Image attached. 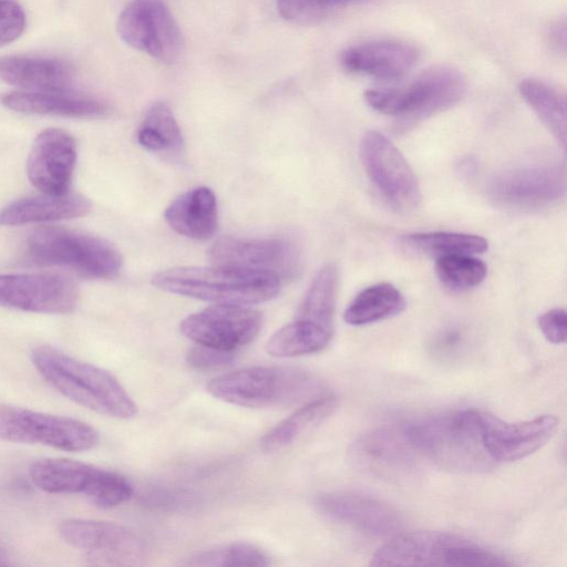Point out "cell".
<instances>
[{"label": "cell", "mask_w": 567, "mask_h": 567, "mask_svg": "<svg viewBox=\"0 0 567 567\" xmlns=\"http://www.w3.org/2000/svg\"><path fill=\"white\" fill-rule=\"evenodd\" d=\"M212 265L269 272L281 280L295 278L300 269L296 245L285 239H257L226 236L208 250Z\"/></svg>", "instance_id": "cell-13"}, {"label": "cell", "mask_w": 567, "mask_h": 567, "mask_svg": "<svg viewBox=\"0 0 567 567\" xmlns=\"http://www.w3.org/2000/svg\"><path fill=\"white\" fill-rule=\"evenodd\" d=\"M72 65L61 59L12 54L0 56V80L24 91L71 89Z\"/></svg>", "instance_id": "cell-22"}, {"label": "cell", "mask_w": 567, "mask_h": 567, "mask_svg": "<svg viewBox=\"0 0 567 567\" xmlns=\"http://www.w3.org/2000/svg\"><path fill=\"white\" fill-rule=\"evenodd\" d=\"M519 93L542 123L565 147L566 145V99L554 86L535 79L519 83Z\"/></svg>", "instance_id": "cell-30"}, {"label": "cell", "mask_w": 567, "mask_h": 567, "mask_svg": "<svg viewBox=\"0 0 567 567\" xmlns=\"http://www.w3.org/2000/svg\"><path fill=\"white\" fill-rule=\"evenodd\" d=\"M206 390L223 402L251 409L308 402L323 394L320 382L305 370L264 365L219 374Z\"/></svg>", "instance_id": "cell-4"}, {"label": "cell", "mask_w": 567, "mask_h": 567, "mask_svg": "<svg viewBox=\"0 0 567 567\" xmlns=\"http://www.w3.org/2000/svg\"><path fill=\"white\" fill-rule=\"evenodd\" d=\"M351 455L359 468L386 478L410 475L421 457L404 426H383L365 432L353 443Z\"/></svg>", "instance_id": "cell-15"}, {"label": "cell", "mask_w": 567, "mask_h": 567, "mask_svg": "<svg viewBox=\"0 0 567 567\" xmlns=\"http://www.w3.org/2000/svg\"><path fill=\"white\" fill-rule=\"evenodd\" d=\"M75 284L55 274H0V306L29 312L69 313L78 303Z\"/></svg>", "instance_id": "cell-14"}, {"label": "cell", "mask_w": 567, "mask_h": 567, "mask_svg": "<svg viewBox=\"0 0 567 567\" xmlns=\"http://www.w3.org/2000/svg\"><path fill=\"white\" fill-rule=\"evenodd\" d=\"M435 272L444 287L464 291L483 282L487 267L473 255H449L436 258Z\"/></svg>", "instance_id": "cell-33"}, {"label": "cell", "mask_w": 567, "mask_h": 567, "mask_svg": "<svg viewBox=\"0 0 567 567\" xmlns=\"http://www.w3.org/2000/svg\"><path fill=\"white\" fill-rule=\"evenodd\" d=\"M104 468L62 457L38 460L29 468L32 484L52 494H83L89 498L100 484Z\"/></svg>", "instance_id": "cell-23"}, {"label": "cell", "mask_w": 567, "mask_h": 567, "mask_svg": "<svg viewBox=\"0 0 567 567\" xmlns=\"http://www.w3.org/2000/svg\"><path fill=\"white\" fill-rule=\"evenodd\" d=\"M23 8L14 0H0V47L17 40L25 28Z\"/></svg>", "instance_id": "cell-37"}, {"label": "cell", "mask_w": 567, "mask_h": 567, "mask_svg": "<svg viewBox=\"0 0 567 567\" xmlns=\"http://www.w3.org/2000/svg\"><path fill=\"white\" fill-rule=\"evenodd\" d=\"M333 333L295 319L278 329L267 341L266 351L275 358H293L323 350Z\"/></svg>", "instance_id": "cell-31"}, {"label": "cell", "mask_w": 567, "mask_h": 567, "mask_svg": "<svg viewBox=\"0 0 567 567\" xmlns=\"http://www.w3.org/2000/svg\"><path fill=\"white\" fill-rule=\"evenodd\" d=\"M186 565L192 566H269V556L256 545L234 543L221 547L198 551Z\"/></svg>", "instance_id": "cell-34"}, {"label": "cell", "mask_w": 567, "mask_h": 567, "mask_svg": "<svg viewBox=\"0 0 567 567\" xmlns=\"http://www.w3.org/2000/svg\"><path fill=\"white\" fill-rule=\"evenodd\" d=\"M405 299L389 282H379L361 290L344 311L343 319L351 326H365L401 313Z\"/></svg>", "instance_id": "cell-28"}, {"label": "cell", "mask_w": 567, "mask_h": 567, "mask_svg": "<svg viewBox=\"0 0 567 567\" xmlns=\"http://www.w3.org/2000/svg\"><path fill=\"white\" fill-rule=\"evenodd\" d=\"M116 30L126 44L162 63L175 62L183 50L181 29L161 0L131 1L118 16Z\"/></svg>", "instance_id": "cell-11"}, {"label": "cell", "mask_w": 567, "mask_h": 567, "mask_svg": "<svg viewBox=\"0 0 567 567\" xmlns=\"http://www.w3.org/2000/svg\"><path fill=\"white\" fill-rule=\"evenodd\" d=\"M371 566H507L502 556L445 532L395 534L371 557Z\"/></svg>", "instance_id": "cell-7"}, {"label": "cell", "mask_w": 567, "mask_h": 567, "mask_svg": "<svg viewBox=\"0 0 567 567\" xmlns=\"http://www.w3.org/2000/svg\"><path fill=\"white\" fill-rule=\"evenodd\" d=\"M339 285L336 264H326L315 276L295 319L333 332V317Z\"/></svg>", "instance_id": "cell-27"}, {"label": "cell", "mask_w": 567, "mask_h": 567, "mask_svg": "<svg viewBox=\"0 0 567 567\" xmlns=\"http://www.w3.org/2000/svg\"><path fill=\"white\" fill-rule=\"evenodd\" d=\"M337 408V399L323 393L297 409L269 430L259 442L264 453L272 454L293 444L302 434L319 425Z\"/></svg>", "instance_id": "cell-26"}, {"label": "cell", "mask_w": 567, "mask_h": 567, "mask_svg": "<svg viewBox=\"0 0 567 567\" xmlns=\"http://www.w3.org/2000/svg\"><path fill=\"white\" fill-rule=\"evenodd\" d=\"M280 278L274 274L231 267H174L153 276L156 288L214 302L216 305L249 306L275 298Z\"/></svg>", "instance_id": "cell-3"}, {"label": "cell", "mask_w": 567, "mask_h": 567, "mask_svg": "<svg viewBox=\"0 0 567 567\" xmlns=\"http://www.w3.org/2000/svg\"><path fill=\"white\" fill-rule=\"evenodd\" d=\"M538 328L543 336L554 344L566 342L567 338V316L561 308L550 309L538 318Z\"/></svg>", "instance_id": "cell-39"}, {"label": "cell", "mask_w": 567, "mask_h": 567, "mask_svg": "<svg viewBox=\"0 0 567 567\" xmlns=\"http://www.w3.org/2000/svg\"><path fill=\"white\" fill-rule=\"evenodd\" d=\"M8 564V555L6 549L0 545V566Z\"/></svg>", "instance_id": "cell-41"}, {"label": "cell", "mask_w": 567, "mask_h": 567, "mask_svg": "<svg viewBox=\"0 0 567 567\" xmlns=\"http://www.w3.org/2000/svg\"><path fill=\"white\" fill-rule=\"evenodd\" d=\"M24 256L33 265L63 267L92 279H112L123 265L120 251L106 239L56 226L33 230Z\"/></svg>", "instance_id": "cell-5"}, {"label": "cell", "mask_w": 567, "mask_h": 567, "mask_svg": "<svg viewBox=\"0 0 567 567\" xmlns=\"http://www.w3.org/2000/svg\"><path fill=\"white\" fill-rule=\"evenodd\" d=\"M466 92V81L454 68L437 65L420 73L398 89L369 90L364 99L377 112L398 120V128L414 124L457 104Z\"/></svg>", "instance_id": "cell-6"}, {"label": "cell", "mask_w": 567, "mask_h": 567, "mask_svg": "<svg viewBox=\"0 0 567 567\" xmlns=\"http://www.w3.org/2000/svg\"><path fill=\"white\" fill-rule=\"evenodd\" d=\"M91 202L83 195L43 194L17 199L0 210V226L50 223L85 216Z\"/></svg>", "instance_id": "cell-24"}, {"label": "cell", "mask_w": 567, "mask_h": 567, "mask_svg": "<svg viewBox=\"0 0 567 567\" xmlns=\"http://www.w3.org/2000/svg\"><path fill=\"white\" fill-rule=\"evenodd\" d=\"M400 244L412 252L430 257L483 254L488 248L484 237L454 231L413 233L400 237Z\"/></svg>", "instance_id": "cell-29"}, {"label": "cell", "mask_w": 567, "mask_h": 567, "mask_svg": "<svg viewBox=\"0 0 567 567\" xmlns=\"http://www.w3.org/2000/svg\"><path fill=\"white\" fill-rule=\"evenodd\" d=\"M557 426L558 419L551 414L527 421L505 422L485 412L483 442L495 463L518 461L545 445Z\"/></svg>", "instance_id": "cell-17"}, {"label": "cell", "mask_w": 567, "mask_h": 567, "mask_svg": "<svg viewBox=\"0 0 567 567\" xmlns=\"http://www.w3.org/2000/svg\"><path fill=\"white\" fill-rule=\"evenodd\" d=\"M415 45L401 40H371L342 51L344 70L378 80H395L408 74L419 60Z\"/></svg>", "instance_id": "cell-20"}, {"label": "cell", "mask_w": 567, "mask_h": 567, "mask_svg": "<svg viewBox=\"0 0 567 567\" xmlns=\"http://www.w3.org/2000/svg\"><path fill=\"white\" fill-rule=\"evenodd\" d=\"M234 361V352L221 351L197 344L187 354V362L199 371L218 370Z\"/></svg>", "instance_id": "cell-38"}, {"label": "cell", "mask_w": 567, "mask_h": 567, "mask_svg": "<svg viewBox=\"0 0 567 567\" xmlns=\"http://www.w3.org/2000/svg\"><path fill=\"white\" fill-rule=\"evenodd\" d=\"M485 412L458 409L404 425L421 457L458 473H481L495 466L483 442Z\"/></svg>", "instance_id": "cell-1"}, {"label": "cell", "mask_w": 567, "mask_h": 567, "mask_svg": "<svg viewBox=\"0 0 567 567\" xmlns=\"http://www.w3.org/2000/svg\"><path fill=\"white\" fill-rule=\"evenodd\" d=\"M0 440L82 452L95 447L100 437L97 431L83 421L0 404Z\"/></svg>", "instance_id": "cell-9"}, {"label": "cell", "mask_w": 567, "mask_h": 567, "mask_svg": "<svg viewBox=\"0 0 567 567\" xmlns=\"http://www.w3.org/2000/svg\"><path fill=\"white\" fill-rule=\"evenodd\" d=\"M164 218L179 235L207 240L214 236L218 225L216 196L205 186L187 190L167 206Z\"/></svg>", "instance_id": "cell-25"}, {"label": "cell", "mask_w": 567, "mask_h": 567, "mask_svg": "<svg viewBox=\"0 0 567 567\" xmlns=\"http://www.w3.org/2000/svg\"><path fill=\"white\" fill-rule=\"evenodd\" d=\"M59 533L66 544L93 558L120 563L137 557L143 550L138 535L115 523L69 518L60 523Z\"/></svg>", "instance_id": "cell-18"}, {"label": "cell", "mask_w": 567, "mask_h": 567, "mask_svg": "<svg viewBox=\"0 0 567 567\" xmlns=\"http://www.w3.org/2000/svg\"><path fill=\"white\" fill-rule=\"evenodd\" d=\"M138 144L151 152H177L183 147L178 123L164 102L153 104L137 131Z\"/></svg>", "instance_id": "cell-32"}, {"label": "cell", "mask_w": 567, "mask_h": 567, "mask_svg": "<svg viewBox=\"0 0 567 567\" xmlns=\"http://www.w3.org/2000/svg\"><path fill=\"white\" fill-rule=\"evenodd\" d=\"M31 360L52 388L76 404L121 420L137 413V406L125 388L105 369L49 346L34 348Z\"/></svg>", "instance_id": "cell-2"}, {"label": "cell", "mask_w": 567, "mask_h": 567, "mask_svg": "<svg viewBox=\"0 0 567 567\" xmlns=\"http://www.w3.org/2000/svg\"><path fill=\"white\" fill-rule=\"evenodd\" d=\"M1 104L9 110L23 114L75 118L100 117L107 113V106L104 103L71 89L17 90L2 95Z\"/></svg>", "instance_id": "cell-21"}, {"label": "cell", "mask_w": 567, "mask_h": 567, "mask_svg": "<svg viewBox=\"0 0 567 567\" xmlns=\"http://www.w3.org/2000/svg\"><path fill=\"white\" fill-rule=\"evenodd\" d=\"M327 517L372 536L395 535L402 527L399 512L388 503L355 492L327 493L317 499Z\"/></svg>", "instance_id": "cell-19"}, {"label": "cell", "mask_w": 567, "mask_h": 567, "mask_svg": "<svg viewBox=\"0 0 567 567\" xmlns=\"http://www.w3.org/2000/svg\"><path fill=\"white\" fill-rule=\"evenodd\" d=\"M362 0H277L279 14L287 21L306 24L317 22L338 9Z\"/></svg>", "instance_id": "cell-35"}, {"label": "cell", "mask_w": 567, "mask_h": 567, "mask_svg": "<svg viewBox=\"0 0 567 567\" xmlns=\"http://www.w3.org/2000/svg\"><path fill=\"white\" fill-rule=\"evenodd\" d=\"M78 158L74 137L61 128H47L38 134L27 161L30 183L43 194L69 193Z\"/></svg>", "instance_id": "cell-16"}, {"label": "cell", "mask_w": 567, "mask_h": 567, "mask_svg": "<svg viewBox=\"0 0 567 567\" xmlns=\"http://www.w3.org/2000/svg\"><path fill=\"white\" fill-rule=\"evenodd\" d=\"M566 193L565 168L540 161L506 168L494 175L486 194L495 205L515 210H539L561 200Z\"/></svg>", "instance_id": "cell-8"}, {"label": "cell", "mask_w": 567, "mask_h": 567, "mask_svg": "<svg viewBox=\"0 0 567 567\" xmlns=\"http://www.w3.org/2000/svg\"><path fill=\"white\" fill-rule=\"evenodd\" d=\"M360 158L373 189L392 210L414 212L421 202V189L410 164L382 133L368 131L360 142Z\"/></svg>", "instance_id": "cell-10"}, {"label": "cell", "mask_w": 567, "mask_h": 567, "mask_svg": "<svg viewBox=\"0 0 567 567\" xmlns=\"http://www.w3.org/2000/svg\"><path fill=\"white\" fill-rule=\"evenodd\" d=\"M467 337L463 329L449 326L439 330L429 343L430 354L437 361L450 362L465 350Z\"/></svg>", "instance_id": "cell-36"}, {"label": "cell", "mask_w": 567, "mask_h": 567, "mask_svg": "<svg viewBox=\"0 0 567 567\" xmlns=\"http://www.w3.org/2000/svg\"><path fill=\"white\" fill-rule=\"evenodd\" d=\"M547 42L551 50L557 53L565 54L566 52V22L565 19L554 21L546 33Z\"/></svg>", "instance_id": "cell-40"}, {"label": "cell", "mask_w": 567, "mask_h": 567, "mask_svg": "<svg viewBox=\"0 0 567 567\" xmlns=\"http://www.w3.org/2000/svg\"><path fill=\"white\" fill-rule=\"evenodd\" d=\"M262 316L246 306L215 305L189 315L179 324L181 332L197 344L234 352L259 333Z\"/></svg>", "instance_id": "cell-12"}]
</instances>
